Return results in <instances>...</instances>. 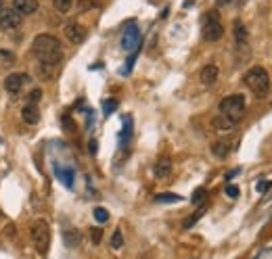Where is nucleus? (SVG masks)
<instances>
[{"mask_svg":"<svg viewBox=\"0 0 272 259\" xmlns=\"http://www.w3.org/2000/svg\"><path fill=\"white\" fill-rule=\"evenodd\" d=\"M32 52L42 65H57L63 59V48L61 42L50 34H40L32 42Z\"/></svg>","mask_w":272,"mask_h":259,"instance_id":"f257e3e1","label":"nucleus"},{"mask_svg":"<svg viewBox=\"0 0 272 259\" xmlns=\"http://www.w3.org/2000/svg\"><path fill=\"white\" fill-rule=\"evenodd\" d=\"M245 86L256 94L258 98H264L270 90V75L264 67H251L247 74H245Z\"/></svg>","mask_w":272,"mask_h":259,"instance_id":"f03ea898","label":"nucleus"},{"mask_svg":"<svg viewBox=\"0 0 272 259\" xmlns=\"http://www.w3.org/2000/svg\"><path fill=\"white\" fill-rule=\"evenodd\" d=\"M30 236H32V243L36 247V251L40 255H44L50 247V228L44 220H36L30 228Z\"/></svg>","mask_w":272,"mask_h":259,"instance_id":"7ed1b4c3","label":"nucleus"},{"mask_svg":"<svg viewBox=\"0 0 272 259\" xmlns=\"http://www.w3.org/2000/svg\"><path fill=\"white\" fill-rule=\"evenodd\" d=\"M220 115H226L228 119L239 123V119L245 115V96L243 94H233L220 101Z\"/></svg>","mask_w":272,"mask_h":259,"instance_id":"20e7f679","label":"nucleus"},{"mask_svg":"<svg viewBox=\"0 0 272 259\" xmlns=\"http://www.w3.org/2000/svg\"><path fill=\"white\" fill-rule=\"evenodd\" d=\"M201 34H203L205 42H218L224 36V25L220 21L218 11H212L203 17V30H201Z\"/></svg>","mask_w":272,"mask_h":259,"instance_id":"39448f33","label":"nucleus"},{"mask_svg":"<svg viewBox=\"0 0 272 259\" xmlns=\"http://www.w3.org/2000/svg\"><path fill=\"white\" fill-rule=\"evenodd\" d=\"M21 21H23V17L15 11V8H2L0 11V30H17V28H21Z\"/></svg>","mask_w":272,"mask_h":259,"instance_id":"423d86ee","label":"nucleus"},{"mask_svg":"<svg viewBox=\"0 0 272 259\" xmlns=\"http://www.w3.org/2000/svg\"><path fill=\"white\" fill-rule=\"evenodd\" d=\"M140 44V32L136 25H128V28L124 30V36H121V48H124L126 52H132L138 48Z\"/></svg>","mask_w":272,"mask_h":259,"instance_id":"0eeeda50","label":"nucleus"},{"mask_svg":"<svg viewBox=\"0 0 272 259\" xmlns=\"http://www.w3.org/2000/svg\"><path fill=\"white\" fill-rule=\"evenodd\" d=\"M28 75L25 74H11L6 79H4V90L8 92V94H19V90L23 88V84L28 82Z\"/></svg>","mask_w":272,"mask_h":259,"instance_id":"6e6552de","label":"nucleus"},{"mask_svg":"<svg viewBox=\"0 0 272 259\" xmlns=\"http://www.w3.org/2000/svg\"><path fill=\"white\" fill-rule=\"evenodd\" d=\"M65 36H67V40L72 42V44H82L86 40V30L82 28L80 23L72 21V23L65 25Z\"/></svg>","mask_w":272,"mask_h":259,"instance_id":"1a4fd4ad","label":"nucleus"},{"mask_svg":"<svg viewBox=\"0 0 272 259\" xmlns=\"http://www.w3.org/2000/svg\"><path fill=\"white\" fill-rule=\"evenodd\" d=\"M218 75H220V69H218L216 65H205L203 69H201L199 74V79L203 86H214L218 82Z\"/></svg>","mask_w":272,"mask_h":259,"instance_id":"9d476101","label":"nucleus"},{"mask_svg":"<svg viewBox=\"0 0 272 259\" xmlns=\"http://www.w3.org/2000/svg\"><path fill=\"white\" fill-rule=\"evenodd\" d=\"M13 8L21 17L23 15H34L38 11V0H13Z\"/></svg>","mask_w":272,"mask_h":259,"instance_id":"9b49d317","label":"nucleus"},{"mask_svg":"<svg viewBox=\"0 0 272 259\" xmlns=\"http://www.w3.org/2000/svg\"><path fill=\"white\" fill-rule=\"evenodd\" d=\"M21 117H23L25 123H30V126L38 123V121H40V111H38V107L28 103V105L23 107V111H21Z\"/></svg>","mask_w":272,"mask_h":259,"instance_id":"f8f14e48","label":"nucleus"},{"mask_svg":"<svg viewBox=\"0 0 272 259\" xmlns=\"http://www.w3.org/2000/svg\"><path fill=\"white\" fill-rule=\"evenodd\" d=\"M153 172H155V176L159 178V180H163V178H168L170 174H172V161L168 157H161L159 161L155 163V167H153Z\"/></svg>","mask_w":272,"mask_h":259,"instance_id":"ddd939ff","label":"nucleus"},{"mask_svg":"<svg viewBox=\"0 0 272 259\" xmlns=\"http://www.w3.org/2000/svg\"><path fill=\"white\" fill-rule=\"evenodd\" d=\"M214 128L218 132H233L236 128V121L228 119L226 115H218V117H214Z\"/></svg>","mask_w":272,"mask_h":259,"instance_id":"4468645a","label":"nucleus"},{"mask_svg":"<svg viewBox=\"0 0 272 259\" xmlns=\"http://www.w3.org/2000/svg\"><path fill=\"white\" fill-rule=\"evenodd\" d=\"M233 30H234V42H236V46H245V44H247V30H245L243 21L236 19Z\"/></svg>","mask_w":272,"mask_h":259,"instance_id":"2eb2a0df","label":"nucleus"},{"mask_svg":"<svg viewBox=\"0 0 272 259\" xmlns=\"http://www.w3.org/2000/svg\"><path fill=\"white\" fill-rule=\"evenodd\" d=\"M63 240H65V245L69 249H74L80 245V232H78L76 228H65L63 230Z\"/></svg>","mask_w":272,"mask_h":259,"instance_id":"dca6fc26","label":"nucleus"},{"mask_svg":"<svg viewBox=\"0 0 272 259\" xmlns=\"http://www.w3.org/2000/svg\"><path fill=\"white\" fill-rule=\"evenodd\" d=\"M212 153L216 155V157H220V159H224L228 153H231V147L226 145V142H222V140H218V142H214L212 145Z\"/></svg>","mask_w":272,"mask_h":259,"instance_id":"f3484780","label":"nucleus"},{"mask_svg":"<svg viewBox=\"0 0 272 259\" xmlns=\"http://www.w3.org/2000/svg\"><path fill=\"white\" fill-rule=\"evenodd\" d=\"M72 4H74V0H52V6H55L59 13H69Z\"/></svg>","mask_w":272,"mask_h":259,"instance_id":"a211bd4d","label":"nucleus"},{"mask_svg":"<svg viewBox=\"0 0 272 259\" xmlns=\"http://www.w3.org/2000/svg\"><path fill=\"white\" fill-rule=\"evenodd\" d=\"M57 176H59V180L63 182L65 186H72V169H61V167H57Z\"/></svg>","mask_w":272,"mask_h":259,"instance_id":"6ab92c4d","label":"nucleus"},{"mask_svg":"<svg viewBox=\"0 0 272 259\" xmlns=\"http://www.w3.org/2000/svg\"><path fill=\"white\" fill-rule=\"evenodd\" d=\"M155 201L157 203H176V201H180V196L178 194H172V192H163V194H157Z\"/></svg>","mask_w":272,"mask_h":259,"instance_id":"aec40b11","label":"nucleus"},{"mask_svg":"<svg viewBox=\"0 0 272 259\" xmlns=\"http://www.w3.org/2000/svg\"><path fill=\"white\" fill-rule=\"evenodd\" d=\"M94 220L99 222V224H105V222L109 220V213H107V209H103V207H96V209H94Z\"/></svg>","mask_w":272,"mask_h":259,"instance_id":"412c9836","label":"nucleus"},{"mask_svg":"<svg viewBox=\"0 0 272 259\" xmlns=\"http://www.w3.org/2000/svg\"><path fill=\"white\" fill-rule=\"evenodd\" d=\"M121 245H124V236H121V230H116L111 236V247L113 249H121Z\"/></svg>","mask_w":272,"mask_h":259,"instance_id":"4be33fe9","label":"nucleus"},{"mask_svg":"<svg viewBox=\"0 0 272 259\" xmlns=\"http://www.w3.org/2000/svg\"><path fill=\"white\" fill-rule=\"evenodd\" d=\"M205 194H207V190H205V188H197L195 192H193L191 201L195 203V205H199V203H203V201H205Z\"/></svg>","mask_w":272,"mask_h":259,"instance_id":"5701e85b","label":"nucleus"},{"mask_svg":"<svg viewBox=\"0 0 272 259\" xmlns=\"http://www.w3.org/2000/svg\"><path fill=\"white\" fill-rule=\"evenodd\" d=\"M203 211H205V209H199V211L195 213V216H191V218H187V220H184V224H182V228H184V230H189V228H191L193 224H195V222H197V220H199L201 216H203Z\"/></svg>","mask_w":272,"mask_h":259,"instance_id":"b1692460","label":"nucleus"},{"mask_svg":"<svg viewBox=\"0 0 272 259\" xmlns=\"http://www.w3.org/2000/svg\"><path fill=\"white\" fill-rule=\"evenodd\" d=\"M103 238V228H90V240L92 245H99Z\"/></svg>","mask_w":272,"mask_h":259,"instance_id":"393cba45","label":"nucleus"},{"mask_svg":"<svg viewBox=\"0 0 272 259\" xmlns=\"http://www.w3.org/2000/svg\"><path fill=\"white\" fill-rule=\"evenodd\" d=\"M103 109H105V115H111L113 111L117 109V101H113V98H111V101H105L103 103Z\"/></svg>","mask_w":272,"mask_h":259,"instance_id":"a878e982","label":"nucleus"},{"mask_svg":"<svg viewBox=\"0 0 272 259\" xmlns=\"http://www.w3.org/2000/svg\"><path fill=\"white\" fill-rule=\"evenodd\" d=\"M40 98H42V90H38V88H36V90H32L30 92V105H36Z\"/></svg>","mask_w":272,"mask_h":259,"instance_id":"bb28decb","label":"nucleus"},{"mask_svg":"<svg viewBox=\"0 0 272 259\" xmlns=\"http://www.w3.org/2000/svg\"><path fill=\"white\" fill-rule=\"evenodd\" d=\"M226 194L231 196V199H236V196H239V188H236V186H226Z\"/></svg>","mask_w":272,"mask_h":259,"instance_id":"cd10ccee","label":"nucleus"},{"mask_svg":"<svg viewBox=\"0 0 272 259\" xmlns=\"http://www.w3.org/2000/svg\"><path fill=\"white\" fill-rule=\"evenodd\" d=\"M270 186H272V182H260L258 184V190H268Z\"/></svg>","mask_w":272,"mask_h":259,"instance_id":"c85d7f7f","label":"nucleus"},{"mask_svg":"<svg viewBox=\"0 0 272 259\" xmlns=\"http://www.w3.org/2000/svg\"><path fill=\"white\" fill-rule=\"evenodd\" d=\"M78 6H80V11H82V8H90L92 2H88V0H80V4H78Z\"/></svg>","mask_w":272,"mask_h":259,"instance_id":"c756f323","label":"nucleus"},{"mask_svg":"<svg viewBox=\"0 0 272 259\" xmlns=\"http://www.w3.org/2000/svg\"><path fill=\"white\" fill-rule=\"evenodd\" d=\"M228 2H231V0H216L218 6H224V4H228Z\"/></svg>","mask_w":272,"mask_h":259,"instance_id":"7c9ffc66","label":"nucleus"},{"mask_svg":"<svg viewBox=\"0 0 272 259\" xmlns=\"http://www.w3.org/2000/svg\"><path fill=\"white\" fill-rule=\"evenodd\" d=\"M90 153H96V142L94 140L90 142Z\"/></svg>","mask_w":272,"mask_h":259,"instance_id":"2f4dec72","label":"nucleus"},{"mask_svg":"<svg viewBox=\"0 0 272 259\" xmlns=\"http://www.w3.org/2000/svg\"><path fill=\"white\" fill-rule=\"evenodd\" d=\"M0 11H2V0H0Z\"/></svg>","mask_w":272,"mask_h":259,"instance_id":"473e14b6","label":"nucleus"}]
</instances>
